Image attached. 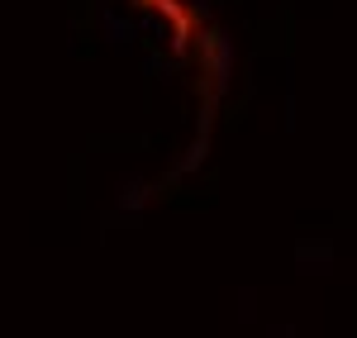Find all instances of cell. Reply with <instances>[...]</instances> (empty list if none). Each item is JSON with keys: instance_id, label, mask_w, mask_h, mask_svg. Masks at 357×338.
Wrapping results in <instances>:
<instances>
[{"instance_id": "1", "label": "cell", "mask_w": 357, "mask_h": 338, "mask_svg": "<svg viewBox=\"0 0 357 338\" xmlns=\"http://www.w3.org/2000/svg\"><path fill=\"white\" fill-rule=\"evenodd\" d=\"M129 10L153 20V24L167 29V43H172V57L186 62L195 72V82H205L215 91V67H220V43L205 24V15L195 10L191 0H129Z\"/></svg>"}]
</instances>
